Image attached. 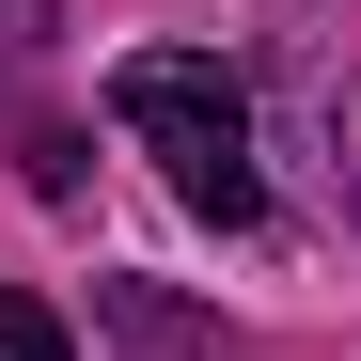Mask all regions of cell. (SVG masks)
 I'll return each mask as SVG.
<instances>
[{
  "label": "cell",
  "instance_id": "7a4b0ae2",
  "mask_svg": "<svg viewBox=\"0 0 361 361\" xmlns=\"http://www.w3.org/2000/svg\"><path fill=\"white\" fill-rule=\"evenodd\" d=\"M0 361H79V345H63V314H47V298L0 283Z\"/></svg>",
  "mask_w": 361,
  "mask_h": 361
},
{
  "label": "cell",
  "instance_id": "3957f363",
  "mask_svg": "<svg viewBox=\"0 0 361 361\" xmlns=\"http://www.w3.org/2000/svg\"><path fill=\"white\" fill-rule=\"evenodd\" d=\"M47 32H63V0H0V79H16L32 47H47Z\"/></svg>",
  "mask_w": 361,
  "mask_h": 361
},
{
  "label": "cell",
  "instance_id": "6da1fadb",
  "mask_svg": "<svg viewBox=\"0 0 361 361\" xmlns=\"http://www.w3.org/2000/svg\"><path fill=\"white\" fill-rule=\"evenodd\" d=\"M110 126H126L142 157H157V189L189 204V220H252L267 204V173H252V94H235L204 47H126L110 63Z\"/></svg>",
  "mask_w": 361,
  "mask_h": 361
}]
</instances>
